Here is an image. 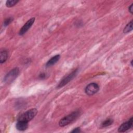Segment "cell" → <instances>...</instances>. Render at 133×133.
I'll list each match as a JSON object with an SVG mask.
<instances>
[{"mask_svg": "<svg viewBox=\"0 0 133 133\" xmlns=\"http://www.w3.org/2000/svg\"><path fill=\"white\" fill-rule=\"evenodd\" d=\"M132 6H133V5H132V4H131L130 5V6L128 7V11H129V12H130L131 14H132Z\"/></svg>", "mask_w": 133, "mask_h": 133, "instance_id": "2e32d148", "label": "cell"}, {"mask_svg": "<svg viewBox=\"0 0 133 133\" xmlns=\"http://www.w3.org/2000/svg\"><path fill=\"white\" fill-rule=\"evenodd\" d=\"M28 127V122L24 121H18L16 124V128L20 131H24Z\"/></svg>", "mask_w": 133, "mask_h": 133, "instance_id": "ba28073f", "label": "cell"}, {"mask_svg": "<svg viewBox=\"0 0 133 133\" xmlns=\"http://www.w3.org/2000/svg\"><path fill=\"white\" fill-rule=\"evenodd\" d=\"M19 74V69L18 68H15L11 70L4 78V81L5 83L9 84L13 82L18 76Z\"/></svg>", "mask_w": 133, "mask_h": 133, "instance_id": "3957f363", "label": "cell"}, {"mask_svg": "<svg viewBox=\"0 0 133 133\" xmlns=\"http://www.w3.org/2000/svg\"><path fill=\"white\" fill-rule=\"evenodd\" d=\"M13 20V18L11 17L10 18H8L6 19L5 20L4 22V24L5 26H7L8 25H9Z\"/></svg>", "mask_w": 133, "mask_h": 133, "instance_id": "5bb4252c", "label": "cell"}, {"mask_svg": "<svg viewBox=\"0 0 133 133\" xmlns=\"http://www.w3.org/2000/svg\"><path fill=\"white\" fill-rule=\"evenodd\" d=\"M60 56L59 55H57L52 57L47 61V62L46 64V65L47 66H50L51 65H53L54 64L56 63L57 61H59V60L60 59Z\"/></svg>", "mask_w": 133, "mask_h": 133, "instance_id": "9c48e42d", "label": "cell"}, {"mask_svg": "<svg viewBox=\"0 0 133 133\" xmlns=\"http://www.w3.org/2000/svg\"><path fill=\"white\" fill-rule=\"evenodd\" d=\"M81 132V129L79 127L75 128L73 130L71 131V132Z\"/></svg>", "mask_w": 133, "mask_h": 133, "instance_id": "9a60e30c", "label": "cell"}, {"mask_svg": "<svg viewBox=\"0 0 133 133\" xmlns=\"http://www.w3.org/2000/svg\"><path fill=\"white\" fill-rule=\"evenodd\" d=\"M34 21H35V18H32L30 19H29L20 30L19 34L20 35H23V34H24L30 29V28L32 26V25L34 23Z\"/></svg>", "mask_w": 133, "mask_h": 133, "instance_id": "8992f818", "label": "cell"}, {"mask_svg": "<svg viewBox=\"0 0 133 133\" xmlns=\"http://www.w3.org/2000/svg\"><path fill=\"white\" fill-rule=\"evenodd\" d=\"M99 90V85L95 83L89 84L85 88V93L88 96H92L97 93Z\"/></svg>", "mask_w": 133, "mask_h": 133, "instance_id": "277c9868", "label": "cell"}, {"mask_svg": "<svg viewBox=\"0 0 133 133\" xmlns=\"http://www.w3.org/2000/svg\"><path fill=\"white\" fill-rule=\"evenodd\" d=\"M8 52L6 50H2L0 54V62L1 63H4L7 59Z\"/></svg>", "mask_w": 133, "mask_h": 133, "instance_id": "30bf717a", "label": "cell"}, {"mask_svg": "<svg viewBox=\"0 0 133 133\" xmlns=\"http://www.w3.org/2000/svg\"><path fill=\"white\" fill-rule=\"evenodd\" d=\"M77 70L78 69H76L75 70L73 71L72 72L68 74L67 76H66L65 77H64L58 85L57 88H61L65 86L66 84H67L70 81H71L76 75L77 72L78 71Z\"/></svg>", "mask_w": 133, "mask_h": 133, "instance_id": "5b68a950", "label": "cell"}, {"mask_svg": "<svg viewBox=\"0 0 133 133\" xmlns=\"http://www.w3.org/2000/svg\"><path fill=\"white\" fill-rule=\"evenodd\" d=\"M79 115V111H74L72 112L71 114L62 118L59 122V125L61 127H64L68 124H70L72 122L74 121L78 117Z\"/></svg>", "mask_w": 133, "mask_h": 133, "instance_id": "6da1fadb", "label": "cell"}, {"mask_svg": "<svg viewBox=\"0 0 133 133\" xmlns=\"http://www.w3.org/2000/svg\"><path fill=\"white\" fill-rule=\"evenodd\" d=\"M132 30V20H131L124 28L123 32L124 33H127L130 32Z\"/></svg>", "mask_w": 133, "mask_h": 133, "instance_id": "8fae6325", "label": "cell"}, {"mask_svg": "<svg viewBox=\"0 0 133 133\" xmlns=\"http://www.w3.org/2000/svg\"><path fill=\"white\" fill-rule=\"evenodd\" d=\"M19 2V1L17 0H8L6 2V5L7 7H11L15 6Z\"/></svg>", "mask_w": 133, "mask_h": 133, "instance_id": "7c38bea8", "label": "cell"}, {"mask_svg": "<svg viewBox=\"0 0 133 133\" xmlns=\"http://www.w3.org/2000/svg\"><path fill=\"white\" fill-rule=\"evenodd\" d=\"M132 122L133 118L131 117L127 122H126L123 123L122 125H121V126L119 127L118 129V131L119 132H123L129 129L132 127Z\"/></svg>", "mask_w": 133, "mask_h": 133, "instance_id": "52a82bcc", "label": "cell"}, {"mask_svg": "<svg viewBox=\"0 0 133 133\" xmlns=\"http://www.w3.org/2000/svg\"><path fill=\"white\" fill-rule=\"evenodd\" d=\"M113 122V121L111 119H108L105 121H104L101 124L102 127H105L107 126H109L110 125H111Z\"/></svg>", "mask_w": 133, "mask_h": 133, "instance_id": "4fadbf2b", "label": "cell"}, {"mask_svg": "<svg viewBox=\"0 0 133 133\" xmlns=\"http://www.w3.org/2000/svg\"><path fill=\"white\" fill-rule=\"evenodd\" d=\"M39 77H40V78H44L45 77V74L42 73V74H41L39 75Z\"/></svg>", "mask_w": 133, "mask_h": 133, "instance_id": "e0dca14e", "label": "cell"}, {"mask_svg": "<svg viewBox=\"0 0 133 133\" xmlns=\"http://www.w3.org/2000/svg\"><path fill=\"white\" fill-rule=\"evenodd\" d=\"M38 111L36 109L34 108L30 109L25 112L21 114L18 118V121H24L26 122H29L36 115Z\"/></svg>", "mask_w": 133, "mask_h": 133, "instance_id": "7a4b0ae2", "label": "cell"}]
</instances>
